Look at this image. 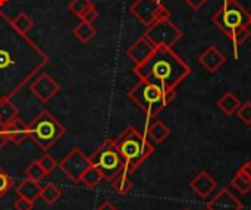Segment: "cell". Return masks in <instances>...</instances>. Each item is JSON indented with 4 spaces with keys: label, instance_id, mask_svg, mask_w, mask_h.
I'll list each match as a JSON object with an SVG mask.
<instances>
[{
    "label": "cell",
    "instance_id": "6da1fadb",
    "mask_svg": "<svg viewBox=\"0 0 251 210\" xmlns=\"http://www.w3.org/2000/svg\"><path fill=\"white\" fill-rule=\"evenodd\" d=\"M188 63L172 47H156L151 56L134 66L138 79L156 84L165 90H175L188 75Z\"/></svg>",
    "mask_w": 251,
    "mask_h": 210
},
{
    "label": "cell",
    "instance_id": "7a4b0ae2",
    "mask_svg": "<svg viewBox=\"0 0 251 210\" xmlns=\"http://www.w3.org/2000/svg\"><path fill=\"white\" fill-rule=\"evenodd\" d=\"M115 144L125 160V172L131 175L141 163L154 153L153 144L134 127H128L116 140Z\"/></svg>",
    "mask_w": 251,
    "mask_h": 210
},
{
    "label": "cell",
    "instance_id": "3957f363",
    "mask_svg": "<svg viewBox=\"0 0 251 210\" xmlns=\"http://www.w3.org/2000/svg\"><path fill=\"white\" fill-rule=\"evenodd\" d=\"M128 97L146 113L150 124L175 97V90H165L156 84L140 79V82L128 91Z\"/></svg>",
    "mask_w": 251,
    "mask_h": 210
},
{
    "label": "cell",
    "instance_id": "277c9868",
    "mask_svg": "<svg viewBox=\"0 0 251 210\" xmlns=\"http://www.w3.org/2000/svg\"><path fill=\"white\" fill-rule=\"evenodd\" d=\"M28 132L34 144L47 152L65 134V127L49 110H41L28 125Z\"/></svg>",
    "mask_w": 251,
    "mask_h": 210
},
{
    "label": "cell",
    "instance_id": "5b68a950",
    "mask_svg": "<svg viewBox=\"0 0 251 210\" xmlns=\"http://www.w3.org/2000/svg\"><path fill=\"white\" fill-rule=\"evenodd\" d=\"M91 165L101 174L103 180L112 181L119 174L125 172V160L121 156L115 140L104 141L91 156H90Z\"/></svg>",
    "mask_w": 251,
    "mask_h": 210
},
{
    "label": "cell",
    "instance_id": "8992f818",
    "mask_svg": "<svg viewBox=\"0 0 251 210\" xmlns=\"http://www.w3.org/2000/svg\"><path fill=\"white\" fill-rule=\"evenodd\" d=\"M212 19L213 24L221 28L226 35H229L237 28L251 25L250 12H247V9L237 0H226L222 7H219L213 13Z\"/></svg>",
    "mask_w": 251,
    "mask_h": 210
},
{
    "label": "cell",
    "instance_id": "52a82bcc",
    "mask_svg": "<svg viewBox=\"0 0 251 210\" xmlns=\"http://www.w3.org/2000/svg\"><path fill=\"white\" fill-rule=\"evenodd\" d=\"M182 35V31L171 21L169 16L154 21L144 32V37L154 47H174Z\"/></svg>",
    "mask_w": 251,
    "mask_h": 210
},
{
    "label": "cell",
    "instance_id": "ba28073f",
    "mask_svg": "<svg viewBox=\"0 0 251 210\" xmlns=\"http://www.w3.org/2000/svg\"><path fill=\"white\" fill-rule=\"evenodd\" d=\"M131 13L146 26L151 25L160 18H168L169 10L160 0H135L131 4Z\"/></svg>",
    "mask_w": 251,
    "mask_h": 210
},
{
    "label": "cell",
    "instance_id": "9c48e42d",
    "mask_svg": "<svg viewBox=\"0 0 251 210\" xmlns=\"http://www.w3.org/2000/svg\"><path fill=\"white\" fill-rule=\"evenodd\" d=\"M91 166L90 158H87L82 150L79 149H72L59 163L60 171L72 181V183H79L82 174Z\"/></svg>",
    "mask_w": 251,
    "mask_h": 210
},
{
    "label": "cell",
    "instance_id": "30bf717a",
    "mask_svg": "<svg viewBox=\"0 0 251 210\" xmlns=\"http://www.w3.org/2000/svg\"><path fill=\"white\" fill-rule=\"evenodd\" d=\"M31 93L41 102V103H47L50 102L59 91H60V85L59 82L50 77L49 74H41L29 87Z\"/></svg>",
    "mask_w": 251,
    "mask_h": 210
},
{
    "label": "cell",
    "instance_id": "8fae6325",
    "mask_svg": "<svg viewBox=\"0 0 251 210\" xmlns=\"http://www.w3.org/2000/svg\"><path fill=\"white\" fill-rule=\"evenodd\" d=\"M206 208L207 210H243V203L228 188H222Z\"/></svg>",
    "mask_w": 251,
    "mask_h": 210
},
{
    "label": "cell",
    "instance_id": "7c38bea8",
    "mask_svg": "<svg viewBox=\"0 0 251 210\" xmlns=\"http://www.w3.org/2000/svg\"><path fill=\"white\" fill-rule=\"evenodd\" d=\"M154 49L156 47L143 35L135 43H132L131 47H128L126 56L134 62V65H140V63H143L144 60H147L151 56Z\"/></svg>",
    "mask_w": 251,
    "mask_h": 210
},
{
    "label": "cell",
    "instance_id": "4fadbf2b",
    "mask_svg": "<svg viewBox=\"0 0 251 210\" xmlns=\"http://www.w3.org/2000/svg\"><path fill=\"white\" fill-rule=\"evenodd\" d=\"M218 187L216 181L212 178V175L206 171H201L200 174H197L194 177V180L190 183V188L200 197V199H207L213 191L215 188Z\"/></svg>",
    "mask_w": 251,
    "mask_h": 210
},
{
    "label": "cell",
    "instance_id": "5bb4252c",
    "mask_svg": "<svg viewBox=\"0 0 251 210\" xmlns=\"http://www.w3.org/2000/svg\"><path fill=\"white\" fill-rule=\"evenodd\" d=\"M199 62L201 63V66L210 72V74H215L225 62H226V57L225 54L215 46H209L199 57Z\"/></svg>",
    "mask_w": 251,
    "mask_h": 210
},
{
    "label": "cell",
    "instance_id": "9a60e30c",
    "mask_svg": "<svg viewBox=\"0 0 251 210\" xmlns=\"http://www.w3.org/2000/svg\"><path fill=\"white\" fill-rule=\"evenodd\" d=\"M4 134L7 141H10L15 146H21L26 138H29L28 125L21 118H16L10 124H7L4 128Z\"/></svg>",
    "mask_w": 251,
    "mask_h": 210
},
{
    "label": "cell",
    "instance_id": "2e32d148",
    "mask_svg": "<svg viewBox=\"0 0 251 210\" xmlns=\"http://www.w3.org/2000/svg\"><path fill=\"white\" fill-rule=\"evenodd\" d=\"M169 134H171V130L168 128V125H166L165 122L159 121V119L150 122V124L147 125V130H146V135H147L151 141H154V143H157V144L163 143V141L169 137Z\"/></svg>",
    "mask_w": 251,
    "mask_h": 210
},
{
    "label": "cell",
    "instance_id": "e0dca14e",
    "mask_svg": "<svg viewBox=\"0 0 251 210\" xmlns=\"http://www.w3.org/2000/svg\"><path fill=\"white\" fill-rule=\"evenodd\" d=\"M16 193L19 197L22 199H26L29 202H35L37 199H40V194H41V185L35 181H31V180H25L18 188H16Z\"/></svg>",
    "mask_w": 251,
    "mask_h": 210
},
{
    "label": "cell",
    "instance_id": "ac0fdd59",
    "mask_svg": "<svg viewBox=\"0 0 251 210\" xmlns=\"http://www.w3.org/2000/svg\"><path fill=\"white\" fill-rule=\"evenodd\" d=\"M216 106L225 113V115H228V116H231V115H234L237 110H238V107L241 106V100L234 94V93H225L218 102H216Z\"/></svg>",
    "mask_w": 251,
    "mask_h": 210
},
{
    "label": "cell",
    "instance_id": "d6986e66",
    "mask_svg": "<svg viewBox=\"0 0 251 210\" xmlns=\"http://www.w3.org/2000/svg\"><path fill=\"white\" fill-rule=\"evenodd\" d=\"M18 118V107L7 99H0V124L7 125Z\"/></svg>",
    "mask_w": 251,
    "mask_h": 210
},
{
    "label": "cell",
    "instance_id": "ffe728a7",
    "mask_svg": "<svg viewBox=\"0 0 251 210\" xmlns=\"http://www.w3.org/2000/svg\"><path fill=\"white\" fill-rule=\"evenodd\" d=\"M74 35L81 41V43H90L93 38H94V35H96V28H94V25L93 24H88V22H85V21H82L81 19V22L74 28Z\"/></svg>",
    "mask_w": 251,
    "mask_h": 210
},
{
    "label": "cell",
    "instance_id": "44dd1931",
    "mask_svg": "<svg viewBox=\"0 0 251 210\" xmlns=\"http://www.w3.org/2000/svg\"><path fill=\"white\" fill-rule=\"evenodd\" d=\"M10 25H12V28H13L18 34L26 35L28 31L34 26V21H32L26 13L21 12V13H18V15L12 19Z\"/></svg>",
    "mask_w": 251,
    "mask_h": 210
},
{
    "label": "cell",
    "instance_id": "7402d4cb",
    "mask_svg": "<svg viewBox=\"0 0 251 210\" xmlns=\"http://www.w3.org/2000/svg\"><path fill=\"white\" fill-rule=\"evenodd\" d=\"M110 184H112L113 190L121 196H126L132 190V181L129 180V175L126 172H122L118 177H115L110 181Z\"/></svg>",
    "mask_w": 251,
    "mask_h": 210
},
{
    "label": "cell",
    "instance_id": "603a6c76",
    "mask_svg": "<svg viewBox=\"0 0 251 210\" xmlns=\"http://www.w3.org/2000/svg\"><path fill=\"white\" fill-rule=\"evenodd\" d=\"M40 197L43 199V202L49 206L54 205L56 202H59V199L62 197V190L56 185V184H47L44 187H41V194Z\"/></svg>",
    "mask_w": 251,
    "mask_h": 210
},
{
    "label": "cell",
    "instance_id": "cb8c5ba5",
    "mask_svg": "<svg viewBox=\"0 0 251 210\" xmlns=\"http://www.w3.org/2000/svg\"><path fill=\"white\" fill-rule=\"evenodd\" d=\"M101 181H103L101 174H100L93 165L82 174V177H81V180H79V183H81L82 185H85L87 188H96Z\"/></svg>",
    "mask_w": 251,
    "mask_h": 210
},
{
    "label": "cell",
    "instance_id": "d4e9b609",
    "mask_svg": "<svg viewBox=\"0 0 251 210\" xmlns=\"http://www.w3.org/2000/svg\"><path fill=\"white\" fill-rule=\"evenodd\" d=\"M232 187L241 193V194H249L251 191V178H249L246 174H243L241 171H238L235 174V177L232 178Z\"/></svg>",
    "mask_w": 251,
    "mask_h": 210
},
{
    "label": "cell",
    "instance_id": "484cf974",
    "mask_svg": "<svg viewBox=\"0 0 251 210\" xmlns=\"http://www.w3.org/2000/svg\"><path fill=\"white\" fill-rule=\"evenodd\" d=\"M47 174L44 172V169L41 168L40 162L35 160L32 162L31 165H28V168L25 169V177L26 180H31V181H35V183H40Z\"/></svg>",
    "mask_w": 251,
    "mask_h": 210
},
{
    "label": "cell",
    "instance_id": "4316f807",
    "mask_svg": "<svg viewBox=\"0 0 251 210\" xmlns=\"http://www.w3.org/2000/svg\"><path fill=\"white\" fill-rule=\"evenodd\" d=\"M93 6V1L91 0H71V3H69V10L75 15V16H78V18H82V15L85 13V10L88 9V7H91Z\"/></svg>",
    "mask_w": 251,
    "mask_h": 210
},
{
    "label": "cell",
    "instance_id": "83f0119b",
    "mask_svg": "<svg viewBox=\"0 0 251 210\" xmlns=\"http://www.w3.org/2000/svg\"><path fill=\"white\" fill-rule=\"evenodd\" d=\"M228 37L232 40L234 46L238 47V46L244 44V43L249 40V37H250V29H249V26H241V28H237L235 31H232Z\"/></svg>",
    "mask_w": 251,
    "mask_h": 210
},
{
    "label": "cell",
    "instance_id": "f1b7e54d",
    "mask_svg": "<svg viewBox=\"0 0 251 210\" xmlns=\"http://www.w3.org/2000/svg\"><path fill=\"white\" fill-rule=\"evenodd\" d=\"M235 113L240 121H243L246 125H251V102L241 103V106L238 107V110Z\"/></svg>",
    "mask_w": 251,
    "mask_h": 210
},
{
    "label": "cell",
    "instance_id": "f546056e",
    "mask_svg": "<svg viewBox=\"0 0 251 210\" xmlns=\"http://www.w3.org/2000/svg\"><path fill=\"white\" fill-rule=\"evenodd\" d=\"M38 162H40V165H41V168L44 169V172L49 175V174H51L57 166H59V163L53 159V156H50V155H44L41 159H38Z\"/></svg>",
    "mask_w": 251,
    "mask_h": 210
},
{
    "label": "cell",
    "instance_id": "4dcf8cb0",
    "mask_svg": "<svg viewBox=\"0 0 251 210\" xmlns=\"http://www.w3.org/2000/svg\"><path fill=\"white\" fill-rule=\"evenodd\" d=\"M13 185V180L10 175H7L6 172L0 171V197L4 196Z\"/></svg>",
    "mask_w": 251,
    "mask_h": 210
},
{
    "label": "cell",
    "instance_id": "1f68e13d",
    "mask_svg": "<svg viewBox=\"0 0 251 210\" xmlns=\"http://www.w3.org/2000/svg\"><path fill=\"white\" fill-rule=\"evenodd\" d=\"M99 18V10L94 7V4L91 6V7H88L87 10H85V13L82 15V21H85V22H88V24H94V21Z\"/></svg>",
    "mask_w": 251,
    "mask_h": 210
},
{
    "label": "cell",
    "instance_id": "d6a6232c",
    "mask_svg": "<svg viewBox=\"0 0 251 210\" xmlns=\"http://www.w3.org/2000/svg\"><path fill=\"white\" fill-rule=\"evenodd\" d=\"M32 206H34L32 202H29V200H26V199H22V197H19V199L13 203V209L15 210H32Z\"/></svg>",
    "mask_w": 251,
    "mask_h": 210
},
{
    "label": "cell",
    "instance_id": "836d02e7",
    "mask_svg": "<svg viewBox=\"0 0 251 210\" xmlns=\"http://www.w3.org/2000/svg\"><path fill=\"white\" fill-rule=\"evenodd\" d=\"M185 1H187V4H188L191 9H194V10L201 9V7L207 3V0H185Z\"/></svg>",
    "mask_w": 251,
    "mask_h": 210
},
{
    "label": "cell",
    "instance_id": "e575fe53",
    "mask_svg": "<svg viewBox=\"0 0 251 210\" xmlns=\"http://www.w3.org/2000/svg\"><path fill=\"white\" fill-rule=\"evenodd\" d=\"M97 210H118V208H116L115 205H112L110 202L104 200V202H101V203L99 205Z\"/></svg>",
    "mask_w": 251,
    "mask_h": 210
},
{
    "label": "cell",
    "instance_id": "d590c367",
    "mask_svg": "<svg viewBox=\"0 0 251 210\" xmlns=\"http://www.w3.org/2000/svg\"><path fill=\"white\" fill-rule=\"evenodd\" d=\"M4 128H6V125H3V124H0V150L4 147V144L7 143V138H6V134H4Z\"/></svg>",
    "mask_w": 251,
    "mask_h": 210
},
{
    "label": "cell",
    "instance_id": "8d00e7d4",
    "mask_svg": "<svg viewBox=\"0 0 251 210\" xmlns=\"http://www.w3.org/2000/svg\"><path fill=\"white\" fill-rule=\"evenodd\" d=\"M240 171L243 172V174H246L249 178H251V160H249V162H246L241 168H240Z\"/></svg>",
    "mask_w": 251,
    "mask_h": 210
},
{
    "label": "cell",
    "instance_id": "74e56055",
    "mask_svg": "<svg viewBox=\"0 0 251 210\" xmlns=\"http://www.w3.org/2000/svg\"><path fill=\"white\" fill-rule=\"evenodd\" d=\"M250 16H251V13H250ZM250 24H251V21H250Z\"/></svg>",
    "mask_w": 251,
    "mask_h": 210
},
{
    "label": "cell",
    "instance_id": "f35d334b",
    "mask_svg": "<svg viewBox=\"0 0 251 210\" xmlns=\"http://www.w3.org/2000/svg\"><path fill=\"white\" fill-rule=\"evenodd\" d=\"M184 210H190V209H184Z\"/></svg>",
    "mask_w": 251,
    "mask_h": 210
},
{
    "label": "cell",
    "instance_id": "ab89813d",
    "mask_svg": "<svg viewBox=\"0 0 251 210\" xmlns=\"http://www.w3.org/2000/svg\"><path fill=\"white\" fill-rule=\"evenodd\" d=\"M250 127H251V125H250Z\"/></svg>",
    "mask_w": 251,
    "mask_h": 210
}]
</instances>
